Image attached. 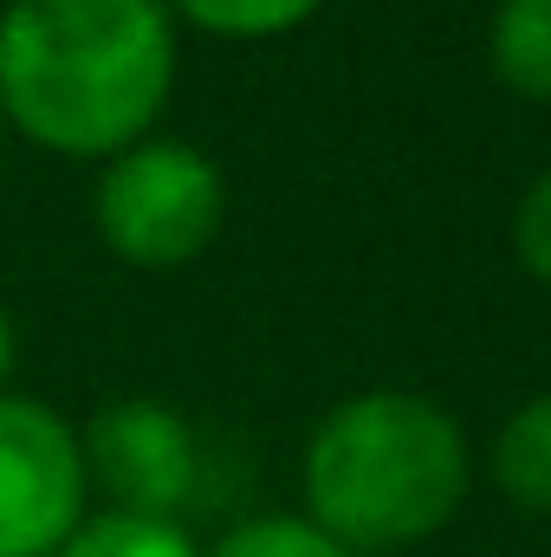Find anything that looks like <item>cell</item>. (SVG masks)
I'll return each mask as SVG.
<instances>
[{
	"label": "cell",
	"instance_id": "cell-2",
	"mask_svg": "<svg viewBox=\"0 0 551 557\" xmlns=\"http://www.w3.org/2000/svg\"><path fill=\"white\" fill-rule=\"evenodd\" d=\"M467 493L454 416L409 389L338 403L305 441V519L344 552H403L434 539Z\"/></svg>",
	"mask_w": 551,
	"mask_h": 557
},
{
	"label": "cell",
	"instance_id": "cell-9",
	"mask_svg": "<svg viewBox=\"0 0 551 557\" xmlns=\"http://www.w3.org/2000/svg\"><path fill=\"white\" fill-rule=\"evenodd\" d=\"M169 20H188L215 39H279L318 13V0H162Z\"/></svg>",
	"mask_w": 551,
	"mask_h": 557
},
{
	"label": "cell",
	"instance_id": "cell-8",
	"mask_svg": "<svg viewBox=\"0 0 551 557\" xmlns=\"http://www.w3.org/2000/svg\"><path fill=\"white\" fill-rule=\"evenodd\" d=\"M59 557H201L175 519H137V512H98L85 519Z\"/></svg>",
	"mask_w": 551,
	"mask_h": 557
},
{
	"label": "cell",
	"instance_id": "cell-4",
	"mask_svg": "<svg viewBox=\"0 0 551 557\" xmlns=\"http://www.w3.org/2000/svg\"><path fill=\"white\" fill-rule=\"evenodd\" d=\"M78 428L46 403L0 396V557H59L85 525Z\"/></svg>",
	"mask_w": 551,
	"mask_h": 557
},
{
	"label": "cell",
	"instance_id": "cell-1",
	"mask_svg": "<svg viewBox=\"0 0 551 557\" xmlns=\"http://www.w3.org/2000/svg\"><path fill=\"white\" fill-rule=\"evenodd\" d=\"M175 91L162 0H7L0 124L52 156H124Z\"/></svg>",
	"mask_w": 551,
	"mask_h": 557
},
{
	"label": "cell",
	"instance_id": "cell-3",
	"mask_svg": "<svg viewBox=\"0 0 551 557\" xmlns=\"http://www.w3.org/2000/svg\"><path fill=\"white\" fill-rule=\"evenodd\" d=\"M91 214L118 260L162 273V267H188L195 253H208L228 214V182L215 156H201L195 143L143 137L105 162Z\"/></svg>",
	"mask_w": 551,
	"mask_h": 557
},
{
	"label": "cell",
	"instance_id": "cell-5",
	"mask_svg": "<svg viewBox=\"0 0 551 557\" xmlns=\"http://www.w3.org/2000/svg\"><path fill=\"white\" fill-rule=\"evenodd\" d=\"M85 480L111 493V512L175 519V506L195 493V428L162 403H111L78 434Z\"/></svg>",
	"mask_w": 551,
	"mask_h": 557
},
{
	"label": "cell",
	"instance_id": "cell-12",
	"mask_svg": "<svg viewBox=\"0 0 551 557\" xmlns=\"http://www.w3.org/2000/svg\"><path fill=\"white\" fill-rule=\"evenodd\" d=\"M13 350H20L13 344V311L0 305V396H7V376H13Z\"/></svg>",
	"mask_w": 551,
	"mask_h": 557
},
{
	"label": "cell",
	"instance_id": "cell-13",
	"mask_svg": "<svg viewBox=\"0 0 551 557\" xmlns=\"http://www.w3.org/2000/svg\"><path fill=\"white\" fill-rule=\"evenodd\" d=\"M0 137H7V124H0Z\"/></svg>",
	"mask_w": 551,
	"mask_h": 557
},
{
	"label": "cell",
	"instance_id": "cell-11",
	"mask_svg": "<svg viewBox=\"0 0 551 557\" xmlns=\"http://www.w3.org/2000/svg\"><path fill=\"white\" fill-rule=\"evenodd\" d=\"M513 253H519V267L532 278L551 285V169H539L526 182V195L513 208Z\"/></svg>",
	"mask_w": 551,
	"mask_h": 557
},
{
	"label": "cell",
	"instance_id": "cell-10",
	"mask_svg": "<svg viewBox=\"0 0 551 557\" xmlns=\"http://www.w3.org/2000/svg\"><path fill=\"white\" fill-rule=\"evenodd\" d=\"M208 557H357V552H344L305 512H260V519H241Z\"/></svg>",
	"mask_w": 551,
	"mask_h": 557
},
{
	"label": "cell",
	"instance_id": "cell-7",
	"mask_svg": "<svg viewBox=\"0 0 551 557\" xmlns=\"http://www.w3.org/2000/svg\"><path fill=\"white\" fill-rule=\"evenodd\" d=\"M493 480L506 486L513 506L551 512V396H532L513 409L500 441H493Z\"/></svg>",
	"mask_w": 551,
	"mask_h": 557
},
{
	"label": "cell",
	"instance_id": "cell-6",
	"mask_svg": "<svg viewBox=\"0 0 551 557\" xmlns=\"http://www.w3.org/2000/svg\"><path fill=\"white\" fill-rule=\"evenodd\" d=\"M487 52L506 91L551 104V0H500Z\"/></svg>",
	"mask_w": 551,
	"mask_h": 557
}]
</instances>
